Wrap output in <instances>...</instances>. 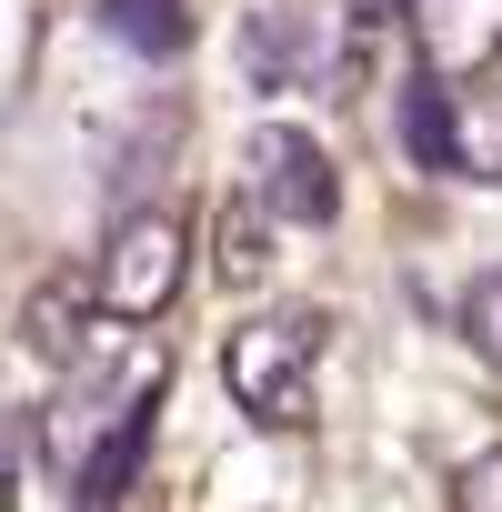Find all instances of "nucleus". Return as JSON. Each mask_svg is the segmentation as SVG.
Wrapping results in <instances>:
<instances>
[{"mask_svg": "<svg viewBox=\"0 0 502 512\" xmlns=\"http://www.w3.org/2000/svg\"><path fill=\"white\" fill-rule=\"evenodd\" d=\"M221 382L262 432H302L322 402V322L312 312H262L221 342Z\"/></svg>", "mask_w": 502, "mask_h": 512, "instance_id": "f257e3e1", "label": "nucleus"}, {"mask_svg": "<svg viewBox=\"0 0 502 512\" xmlns=\"http://www.w3.org/2000/svg\"><path fill=\"white\" fill-rule=\"evenodd\" d=\"M181 282H191V221L181 211H131L111 231V251L91 262V292L111 322H161L181 302Z\"/></svg>", "mask_w": 502, "mask_h": 512, "instance_id": "f03ea898", "label": "nucleus"}, {"mask_svg": "<svg viewBox=\"0 0 502 512\" xmlns=\"http://www.w3.org/2000/svg\"><path fill=\"white\" fill-rule=\"evenodd\" d=\"M251 201H262L272 221H332L342 211V181H332V151L312 141V131H292V121H262L251 131Z\"/></svg>", "mask_w": 502, "mask_h": 512, "instance_id": "7ed1b4c3", "label": "nucleus"}, {"mask_svg": "<svg viewBox=\"0 0 502 512\" xmlns=\"http://www.w3.org/2000/svg\"><path fill=\"white\" fill-rule=\"evenodd\" d=\"M101 332H111V312H101L91 272H41V282L21 292V342H31L51 372L91 362V342H101Z\"/></svg>", "mask_w": 502, "mask_h": 512, "instance_id": "20e7f679", "label": "nucleus"}, {"mask_svg": "<svg viewBox=\"0 0 502 512\" xmlns=\"http://www.w3.org/2000/svg\"><path fill=\"white\" fill-rule=\"evenodd\" d=\"M412 31L432 81H482L502 61V0H412Z\"/></svg>", "mask_w": 502, "mask_h": 512, "instance_id": "39448f33", "label": "nucleus"}, {"mask_svg": "<svg viewBox=\"0 0 502 512\" xmlns=\"http://www.w3.org/2000/svg\"><path fill=\"white\" fill-rule=\"evenodd\" d=\"M151 402H161V362H141V372H131V402H121L111 442L81 462V502H91V512H111V492H131V472H141V442H151Z\"/></svg>", "mask_w": 502, "mask_h": 512, "instance_id": "423d86ee", "label": "nucleus"}, {"mask_svg": "<svg viewBox=\"0 0 502 512\" xmlns=\"http://www.w3.org/2000/svg\"><path fill=\"white\" fill-rule=\"evenodd\" d=\"M402 151L422 161V171H462V91L452 81H412L402 91Z\"/></svg>", "mask_w": 502, "mask_h": 512, "instance_id": "0eeeda50", "label": "nucleus"}, {"mask_svg": "<svg viewBox=\"0 0 502 512\" xmlns=\"http://www.w3.org/2000/svg\"><path fill=\"white\" fill-rule=\"evenodd\" d=\"M211 272H221L231 292H251V282L272 272V211H262V201H231V211H221V231H211Z\"/></svg>", "mask_w": 502, "mask_h": 512, "instance_id": "6e6552de", "label": "nucleus"}, {"mask_svg": "<svg viewBox=\"0 0 502 512\" xmlns=\"http://www.w3.org/2000/svg\"><path fill=\"white\" fill-rule=\"evenodd\" d=\"M101 31H121V41H141V51H171V41H181L171 0H101Z\"/></svg>", "mask_w": 502, "mask_h": 512, "instance_id": "1a4fd4ad", "label": "nucleus"}, {"mask_svg": "<svg viewBox=\"0 0 502 512\" xmlns=\"http://www.w3.org/2000/svg\"><path fill=\"white\" fill-rule=\"evenodd\" d=\"M462 332H472V352L502 372V272H472V292H462Z\"/></svg>", "mask_w": 502, "mask_h": 512, "instance_id": "9d476101", "label": "nucleus"}, {"mask_svg": "<svg viewBox=\"0 0 502 512\" xmlns=\"http://www.w3.org/2000/svg\"><path fill=\"white\" fill-rule=\"evenodd\" d=\"M21 482H31V442H21L11 412H0V512H21Z\"/></svg>", "mask_w": 502, "mask_h": 512, "instance_id": "9b49d317", "label": "nucleus"}, {"mask_svg": "<svg viewBox=\"0 0 502 512\" xmlns=\"http://www.w3.org/2000/svg\"><path fill=\"white\" fill-rule=\"evenodd\" d=\"M462 512H502V452H482L462 472Z\"/></svg>", "mask_w": 502, "mask_h": 512, "instance_id": "f8f14e48", "label": "nucleus"}]
</instances>
